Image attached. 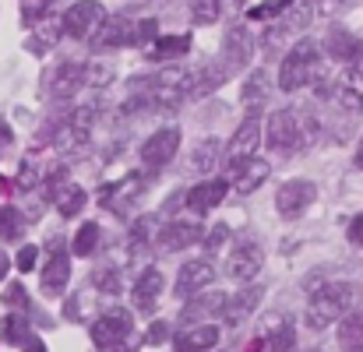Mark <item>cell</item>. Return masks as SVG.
Segmentation results:
<instances>
[{
  "label": "cell",
  "instance_id": "obj_1",
  "mask_svg": "<svg viewBox=\"0 0 363 352\" xmlns=\"http://www.w3.org/2000/svg\"><path fill=\"white\" fill-rule=\"evenodd\" d=\"M318 137V120L296 106H282L268 117V148L272 152H296Z\"/></svg>",
  "mask_w": 363,
  "mask_h": 352
},
{
  "label": "cell",
  "instance_id": "obj_2",
  "mask_svg": "<svg viewBox=\"0 0 363 352\" xmlns=\"http://www.w3.org/2000/svg\"><path fill=\"white\" fill-rule=\"evenodd\" d=\"M353 300H357V289L350 282H328V285H321L311 296V303H307V328H314V331L332 328V321H339V317L350 314Z\"/></svg>",
  "mask_w": 363,
  "mask_h": 352
},
{
  "label": "cell",
  "instance_id": "obj_3",
  "mask_svg": "<svg viewBox=\"0 0 363 352\" xmlns=\"http://www.w3.org/2000/svg\"><path fill=\"white\" fill-rule=\"evenodd\" d=\"M321 67V50L314 39H300L279 64V89L282 92H300L303 85H311L318 78Z\"/></svg>",
  "mask_w": 363,
  "mask_h": 352
},
{
  "label": "cell",
  "instance_id": "obj_4",
  "mask_svg": "<svg viewBox=\"0 0 363 352\" xmlns=\"http://www.w3.org/2000/svg\"><path fill=\"white\" fill-rule=\"evenodd\" d=\"M134 339V314L123 307H110L96 324H92V342L106 352H117Z\"/></svg>",
  "mask_w": 363,
  "mask_h": 352
},
{
  "label": "cell",
  "instance_id": "obj_5",
  "mask_svg": "<svg viewBox=\"0 0 363 352\" xmlns=\"http://www.w3.org/2000/svg\"><path fill=\"white\" fill-rule=\"evenodd\" d=\"M103 18H106V7L99 4V0H78V4H71L67 11H64V18H60V32L67 35V39H92L96 35V28L103 25Z\"/></svg>",
  "mask_w": 363,
  "mask_h": 352
},
{
  "label": "cell",
  "instance_id": "obj_6",
  "mask_svg": "<svg viewBox=\"0 0 363 352\" xmlns=\"http://www.w3.org/2000/svg\"><path fill=\"white\" fill-rule=\"evenodd\" d=\"M177 152H180V130L177 127H162L152 137H145V144H141L138 155H141V166L145 169L159 173V169H166L177 159Z\"/></svg>",
  "mask_w": 363,
  "mask_h": 352
},
{
  "label": "cell",
  "instance_id": "obj_7",
  "mask_svg": "<svg viewBox=\"0 0 363 352\" xmlns=\"http://www.w3.org/2000/svg\"><path fill=\"white\" fill-rule=\"evenodd\" d=\"M92 117H96V110H92V106H85V110L71 113V117L53 130V148H57L60 155L82 152V148L89 144V134H92Z\"/></svg>",
  "mask_w": 363,
  "mask_h": 352
},
{
  "label": "cell",
  "instance_id": "obj_8",
  "mask_svg": "<svg viewBox=\"0 0 363 352\" xmlns=\"http://www.w3.org/2000/svg\"><path fill=\"white\" fill-rule=\"evenodd\" d=\"M261 264H264V250H261V243H257L254 236H240L237 246L230 250L226 275H230L233 282H250V278H257Z\"/></svg>",
  "mask_w": 363,
  "mask_h": 352
},
{
  "label": "cell",
  "instance_id": "obj_9",
  "mask_svg": "<svg viewBox=\"0 0 363 352\" xmlns=\"http://www.w3.org/2000/svg\"><path fill=\"white\" fill-rule=\"evenodd\" d=\"M250 57H254V35H250V28H247L243 21L230 25L226 35H223V53H219V60L237 74V71H243V67L250 64Z\"/></svg>",
  "mask_w": 363,
  "mask_h": 352
},
{
  "label": "cell",
  "instance_id": "obj_10",
  "mask_svg": "<svg viewBox=\"0 0 363 352\" xmlns=\"http://www.w3.org/2000/svg\"><path fill=\"white\" fill-rule=\"evenodd\" d=\"M314 198H318V187L311 180H286L275 194V208L282 219H296L314 205Z\"/></svg>",
  "mask_w": 363,
  "mask_h": 352
},
{
  "label": "cell",
  "instance_id": "obj_11",
  "mask_svg": "<svg viewBox=\"0 0 363 352\" xmlns=\"http://www.w3.org/2000/svg\"><path fill=\"white\" fill-rule=\"evenodd\" d=\"M230 74H233V71H230L223 60H208V64H201L198 71L187 74V81H184V96H187V99H205V96H212L216 89H223Z\"/></svg>",
  "mask_w": 363,
  "mask_h": 352
},
{
  "label": "cell",
  "instance_id": "obj_12",
  "mask_svg": "<svg viewBox=\"0 0 363 352\" xmlns=\"http://www.w3.org/2000/svg\"><path fill=\"white\" fill-rule=\"evenodd\" d=\"M130 35H134V21L127 14H106L103 25L92 35V50L96 53H110V50L130 46Z\"/></svg>",
  "mask_w": 363,
  "mask_h": 352
},
{
  "label": "cell",
  "instance_id": "obj_13",
  "mask_svg": "<svg viewBox=\"0 0 363 352\" xmlns=\"http://www.w3.org/2000/svg\"><path fill=\"white\" fill-rule=\"evenodd\" d=\"M257 141H261V117H257V110H250L247 120L237 127V134H233L230 148H226V166H230V169H237L243 159H250V155H254V148H257Z\"/></svg>",
  "mask_w": 363,
  "mask_h": 352
},
{
  "label": "cell",
  "instance_id": "obj_14",
  "mask_svg": "<svg viewBox=\"0 0 363 352\" xmlns=\"http://www.w3.org/2000/svg\"><path fill=\"white\" fill-rule=\"evenodd\" d=\"M50 85H46V92H50V99H57V103H67V99H74L78 92H82V85H85V64H74V60H64L50 78H46Z\"/></svg>",
  "mask_w": 363,
  "mask_h": 352
},
{
  "label": "cell",
  "instance_id": "obj_15",
  "mask_svg": "<svg viewBox=\"0 0 363 352\" xmlns=\"http://www.w3.org/2000/svg\"><path fill=\"white\" fill-rule=\"evenodd\" d=\"M67 278H71V257H67L64 243L53 239L50 243V261L43 268V293L46 296H60L67 289Z\"/></svg>",
  "mask_w": 363,
  "mask_h": 352
},
{
  "label": "cell",
  "instance_id": "obj_16",
  "mask_svg": "<svg viewBox=\"0 0 363 352\" xmlns=\"http://www.w3.org/2000/svg\"><path fill=\"white\" fill-rule=\"evenodd\" d=\"M325 53H328L332 60H339V64H353V60L363 53V42L350 32V28L332 25L328 35H325Z\"/></svg>",
  "mask_w": 363,
  "mask_h": 352
},
{
  "label": "cell",
  "instance_id": "obj_17",
  "mask_svg": "<svg viewBox=\"0 0 363 352\" xmlns=\"http://www.w3.org/2000/svg\"><path fill=\"white\" fill-rule=\"evenodd\" d=\"M169 339H173L177 352H208L219 346V328L216 324H201V328L187 324L180 335H169Z\"/></svg>",
  "mask_w": 363,
  "mask_h": 352
},
{
  "label": "cell",
  "instance_id": "obj_18",
  "mask_svg": "<svg viewBox=\"0 0 363 352\" xmlns=\"http://www.w3.org/2000/svg\"><path fill=\"white\" fill-rule=\"evenodd\" d=\"M223 198H226V180H205V183L191 187V194L184 201H187V208L194 215H208L212 208L223 205Z\"/></svg>",
  "mask_w": 363,
  "mask_h": 352
},
{
  "label": "cell",
  "instance_id": "obj_19",
  "mask_svg": "<svg viewBox=\"0 0 363 352\" xmlns=\"http://www.w3.org/2000/svg\"><path fill=\"white\" fill-rule=\"evenodd\" d=\"M212 278H216V268L208 261H187L177 275V296H194L205 285H212Z\"/></svg>",
  "mask_w": 363,
  "mask_h": 352
},
{
  "label": "cell",
  "instance_id": "obj_20",
  "mask_svg": "<svg viewBox=\"0 0 363 352\" xmlns=\"http://www.w3.org/2000/svg\"><path fill=\"white\" fill-rule=\"evenodd\" d=\"M198 239H201V226H198V222H169V226H162V229L155 233V243H159L162 250H169V254L187 250V246L198 243Z\"/></svg>",
  "mask_w": 363,
  "mask_h": 352
},
{
  "label": "cell",
  "instance_id": "obj_21",
  "mask_svg": "<svg viewBox=\"0 0 363 352\" xmlns=\"http://www.w3.org/2000/svg\"><path fill=\"white\" fill-rule=\"evenodd\" d=\"M159 293H162V271H159V268H145V271L134 278V310H138V314H152Z\"/></svg>",
  "mask_w": 363,
  "mask_h": 352
},
{
  "label": "cell",
  "instance_id": "obj_22",
  "mask_svg": "<svg viewBox=\"0 0 363 352\" xmlns=\"http://www.w3.org/2000/svg\"><path fill=\"white\" fill-rule=\"evenodd\" d=\"M223 310H226V296L223 293H205V296H191V303L180 310V321L187 328L201 317H223Z\"/></svg>",
  "mask_w": 363,
  "mask_h": 352
},
{
  "label": "cell",
  "instance_id": "obj_23",
  "mask_svg": "<svg viewBox=\"0 0 363 352\" xmlns=\"http://www.w3.org/2000/svg\"><path fill=\"white\" fill-rule=\"evenodd\" d=\"M141 183H145L141 176H123L121 183H106L99 191V205L110 208V212H117V215H123V201H134L138 191H141Z\"/></svg>",
  "mask_w": 363,
  "mask_h": 352
},
{
  "label": "cell",
  "instance_id": "obj_24",
  "mask_svg": "<svg viewBox=\"0 0 363 352\" xmlns=\"http://www.w3.org/2000/svg\"><path fill=\"white\" fill-rule=\"evenodd\" d=\"M237 173V180H233V187H237V194H254L264 180H268V173H272V166L264 162V159H257V155H250V159H243L240 166L233 169Z\"/></svg>",
  "mask_w": 363,
  "mask_h": 352
},
{
  "label": "cell",
  "instance_id": "obj_25",
  "mask_svg": "<svg viewBox=\"0 0 363 352\" xmlns=\"http://www.w3.org/2000/svg\"><path fill=\"white\" fill-rule=\"evenodd\" d=\"M335 99H339L346 110L363 113V64L350 67V71L342 74V81H339V89H335Z\"/></svg>",
  "mask_w": 363,
  "mask_h": 352
},
{
  "label": "cell",
  "instance_id": "obj_26",
  "mask_svg": "<svg viewBox=\"0 0 363 352\" xmlns=\"http://www.w3.org/2000/svg\"><path fill=\"white\" fill-rule=\"evenodd\" d=\"M46 198L53 201V208H57L64 219H74V215L85 208V201H89V194H85L78 183H71V180H67V183H60L57 191H50Z\"/></svg>",
  "mask_w": 363,
  "mask_h": 352
},
{
  "label": "cell",
  "instance_id": "obj_27",
  "mask_svg": "<svg viewBox=\"0 0 363 352\" xmlns=\"http://www.w3.org/2000/svg\"><path fill=\"white\" fill-rule=\"evenodd\" d=\"M261 296H264V289H261V285H250V289H243V293H237L233 300L226 296V303H230V307L223 310V317H226L230 324H240L247 314H254V307L261 303Z\"/></svg>",
  "mask_w": 363,
  "mask_h": 352
},
{
  "label": "cell",
  "instance_id": "obj_28",
  "mask_svg": "<svg viewBox=\"0 0 363 352\" xmlns=\"http://www.w3.org/2000/svg\"><path fill=\"white\" fill-rule=\"evenodd\" d=\"M219 155H223V141L219 137H201L191 148V169L194 173H208V169L219 166Z\"/></svg>",
  "mask_w": 363,
  "mask_h": 352
},
{
  "label": "cell",
  "instance_id": "obj_29",
  "mask_svg": "<svg viewBox=\"0 0 363 352\" xmlns=\"http://www.w3.org/2000/svg\"><path fill=\"white\" fill-rule=\"evenodd\" d=\"M184 53H191V35H159L152 42V60H180Z\"/></svg>",
  "mask_w": 363,
  "mask_h": 352
},
{
  "label": "cell",
  "instance_id": "obj_30",
  "mask_svg": "<svg viewBox=\"0 0 363 352\" xmlns=\"http://www.w3.org/2000/svg\"><path fill=\"white\" fill-rule=\"evenodd\" d=\"M35 32L28 35V53H46V50H53L57 46V39L64 35L60 32V21H39V25H32Z\"/></svg>",
  "mask_w": 363,
  "mask_h": 352
},
{
  "label": "cell",
  "instance_id": "obj_31",
  "mask_svg": "<svg viewBox=\"0 0 363 352\" xmlns=\"http://www.w3.org/2000/svg\"><path fill=\"white\" fill-rule=\"evenodd\" d=\"M339 349L342 352H363V310L350 314L339 328Z\"/></svg>",
  "mask_w": 363,
  "mask_h": 352
},
{
  "label": "cell",
  "instance_id": "obj_32",
  "mask_svg": "<svg viewBox=\"0 0 363 352\" xmlns=\"http://www.w3.org/2000/svg\"><path fill=\"white\" fill-rule=\"evenodd\" d=\"M99 236H103L99 222H82V229H78L74 239H71V254H78V257H92L96 246H99Z\"/></svg>",
  "mask_w": 363,
  "mask_h": 352
},
{
  "label": "cell",
  "instance_id": "obj_33",
  "mask_svg": "<svg viewBox=\"0 0 363 352\" xmlns=\"http://www.w3.org/2000/svg\"><path fill=\"white\" fill-rule=\"evenodd\" d=\"M268 74L264 71H250V78L243 81V103H247V110H257L264 99H268Z\"/></svg>",
  "mask_w": 363,
  "mask_h": 352
},
{
  "label": "cell",
  "instance_id": "obj_34",
  "mask_svg": "<svg viewBox=\"0 0 363 352\" xmlns=\"http://www.w3.org/2000/svg\"><path fill=\"white\" fill-rule=\"evenodd\" d=\"M0 335H4V342H11V346H25V339L32 335V331H28V321H25V310L7 314V317L0 321Z\"/></svg>",
  "mask_w": 363,
  "mask_h": 352
},
{
  "label": "cell",
  "instance_id": "obj_35",
  "mask_svg": "<svg viewBox=\"0 0 363 352\" xmlns=\"http://www.w3.org/2000/svg\"><path fill=\"white\" fill-rule=\"evenodd\" d=\"M85 85H92V89H110V85H113V64H106V60L85 64Z\"/></svg>",
  "mask_w": 363,
  "mask_h": 352
},
{
  "label": "cell",
  "instance_id": "obj_36",
  "mask_svg": "<svg viewBox=\"0 0 363 352\" xmlns=\"http://www.w3.org/2000/svg\"><path fill=\"white\" fill-rule=\"evenodd\" d=\"M219 14H223V0H191L194 25H216Z\"/></svg>",
  "mask_w": 363,
  "mask_h": 352
},
{
  "label": "cell",
  "instance_id": "obj_37",
  "mask_svg": "<svg viewBox=\"0 0 363 352\" xmlns=\"http://www.w3.org/2000/svg\"><path fill=\"white\" fill-rule=\"evenodd\" d=\"M25 215L18 208H0V239H21Z\"/></svg>",
  "mask_w": 363,
  "mask_h": 352
},
{
  "label": "cell",
  "instance_id": "obj_38",
  "mask_svg": "<svg viewBox=\"0 0 363 352\" xmlns=\"http://www.w3.org/2000/svg\"><path fill=\"white\" fill-rule=\"evenodd\" d=\"M57 0H21V21L32 28V25H39L43 21V14H50V7H53Z\"/></svg>",
  "mask_w": 363,
  "mask_h": 352
},
{
  "label": "cell",
  "instance_id": "obj_39",
  "mask_svg": "<svg viewBox=\"0 0 363 352\" xmlns=\"http://www.w3.org/2000/svg\"><path fill=\"white\" fill-rule=\"evenodd\" d=\"M152 233H155V219H152V215L138 219V222H134V229H130V254H141V246L148 243V236Z\"/></svg>",
  "mask_w": 363,
  "mask_h": 352
},
{
  "label": "cell",
  "instance_id": "obj_40",
  "mask_svg": "<svg viewBox=\"0 0 363 352\" xmlns=\"http://www.w3.org/2000/svg\"><path fill=\"white\" fill-rule=\"evenodd\" d=\"M296 0H268V4H257V7H250L247 11V18L250 21H264V18H272V14H282V11H289Z\"/></svg>",
  "mask_w": 363,
  "mask_h": 352
},
{
  "label": "cell",
  "instance_id": "obj_41",
  "mask_svg": "<svg viewBox=\"0 0 363 352\" xmlns=\"http://www.w3.org/2000/svg\"><path fill=\"white\" fill-rule=\"evenodd\" d=\"M159 39V21L155 18H145V21H134V35H130V46H145Z\"/></svg>",
  "mask_w": 363,
  "mask_h": 352
},
{
  "label": "cell",
  "instance_id": "obj_42",
  "mask_svg": "<svg viewBox=\"0 0 363 352\" xmlns=\"http://www.w3.org/2000/svg\"><path fill=\"white\" fill-rule=\"evenodd\" d=\"M96 289H103V293H121V275H117V268L113 264H106V268H96Z\"/></svg>",
  "mask_w": 363,
  "mask_h": 352
},
{
  "label": "cell",
  "instance_id": "obj_43",
  "mask_svg": "<svg viewBox=\"0 0 363 352\" xmlns=\"http://www.w3.org/2000/svg\"><path fill=\"white\" fill-rule=\"evenodd\" d=\"M293 346H296V331H293L289 324H282V331H279L275 339L264 335V352H289Z\"/></svg>",
  "mask_w": 363,
  "mask_h": 352
},
{
  "label": "cell",
  "instance_id": "obj_44",
  "mask_svg": "<svg viewBox=\"0 0 363 352\" xmlns=\"http://www.w3.org/2000/svg\"><path fill=\"white\" fill-rule=\"evenodd\" d=\"M39 176H43L39 162H35V159H25L21 169H18V187H21V191H32V187L39 183Z\"/></svg>",
  "mask_w": 363,
  "mask_h": 352
},
{
  "label": "cell",
  "instance_id": "obj_45",
  "mask_svg": "<svg viewBox=\"0 0 363 352\" xmlns=\"http://www.w3.org/2000/svg\"><path fill=\"white\" fill-rule=\"evenodd\" d=\"M4 307H11V310H28V293H25L21 282H11V285H7V293H4Z\"/></svg>",
  "mask_w": 363,
  "mask_h": 352
},
{
  "label": "cell",
  "instance_id": "obj_46",
  "mask_svg": "<svg viewBox=\"0 0 363 352\" xmlns=\"http://www.w3.org/2000/svg\"><path fill=\"white\" fill-rule=\"evenodd\" d=\"M169 339V324L166 321H152L148 324V335H145V346H162Z\"/></svg>",
  "mask_w": 363,
  "mask_h": 352
},
{
  "label": "cell",
  "instance_id": "obj_47",
  "mask_svg": "<svg viewBox=\"0 0 363 352\" xmlns=\"http://www.w3.org/2000/svg\"><path fill=\"white\" fill-rule=\"evenodd\" d=\"M226 239H230V226H223V222H219V226H216L212 233L205 236V250H208V254H216V250H219V246H223Z\"/></svg>",
  "mask_w": 363,
  "mask_h": 352
},
{
  "label": "cell",
  "instance_id": "obj_48",
  "mask_svg": "<svg viewBox=\"0 0 363 352\" xmlns=\"http://www.w3.org/2000/svg\"><path fill=\"white\" fill-rule=\"evenodd\" d=\"M35 254H39L35 246H21V250H18V261H14L18 271H32V268H35Z\"/></svg>",
  "mask_w": 363,
  "mask_h": 352
},
{
  "label": "cell",
  "instance_id": "obj_49",
  "mask_svg": "<svg viewBox=\"0 0 363 352\" xmlns=\"http://www.w3.org/2000/svg\"><path fill=\"white\" fill-rule=\"evenodd\" d=\"M11 148H14V134H11V127H7V123H0V159H7V155H11Z\"/></svg>",
  "mask_w": 363,
  "mask_h": 352
},
{
  "label": "cell",
  "instance_id": "obj_50",
  "mask_svg": "<svg viewBox=\"0 0 363 352\" xmlns=\"http://www.w3.org/2000/svg\"><path fill=\"white\" fill-rule=\"evenodd\" d=\"M350 243H353V246H363V215H357V219H353V222H350Z\"/></svg>",
  "mask_w": 363,
  "mask_h": 352
},
{
  "label": "cell",
  "instance_id": "obj_51",
  "mask_svg": "<svg viewBox=\"0 0 363 352\" xmlns=\"http://www.w3.org/2000/svg\"><path fill=\"white\" fill-rule=\"evenodd\" d=\"M64 317H67V321H78V317H82V307H78V296H71V300H67V310H64Z\"/></svg>",
  "mask_w": 363,
  "mask_h": 352
},
{
  "label": "cell",
  "instance_id": "obj_52",
  "mask_svg": "<svg viewBox=\"0 0 363 352\" xmlns=\"http://www.w3.org/2000/svg\"><path fill=\"white\" fill-rule=\"evenodd\" d=\"M25 352H46V346H43V339L28 335V339H25Z\"/></svg>",
  "mask_w": 363,
  "mask_h": 352
},
{
  "label": "cell",
  "instance_id": "obj_53",
  "mask_svg": "<svg viewBox=\"0 0 363 352\" xmlns=\"http://www.w3.org/2000/svg\"><path fill=\"white\" fill-rule=\"evenodd\" d=\"M243 352H264V335H254V339H250V346H247Z\"/></svg>",
  "mask_w": 363,
  "mask_h": 352
},
{
  "label": "cell",
  "instance_id": "obj_54",
  "mask_svg": "<svg viewBox=\"0 0 363 352\" xmlns=\"http://www.w3.org/2000/svg\"><path fill=\"white\" fill-rule=\"evenodd\" d=\"M7 268H11V261H7V254H0V282L7 278Z\"/></svg>",
  "mask_w": 363,
  "mask_h": 352
},
{
  "label": "cell",
  "instance_id": "obj_55",
  "mask_svg": "<svg viewBox=\"0 0 363 352\" xmlns=\"http://www.w3.org/2000/svg\"><path fill=\"white\" fill-rule=\"evenodd\" d=\"M357 166L363 169V137H360V148H357Z\"/></svg>",
  "mask_w": 363,
  "mask_h": 352
},
{
  "label": "cell",
  "instance_id": "obj_56",
  "mask_svg": "<svg viewBox=\"0 0 363 352\" xmlns=\"http://www.w3.org/2000/svg\"><path fill=\"white\" fill-rule=\"evenodd\" d=\"M7 187H11V183H7V176H0V198L7 194Z\"/></svg>",
  "mask_w": 363,
  "mask_h": 352
},
{
  "label": "cell",
  "instance_id": "obj_57",
  "mask_svg": "<svg viewBox=\"0 0 363 352\" xmlns=\"http://www.w3.org/2000/svg\"><path fill=\"white\" fill-rule=\"evenodd\" d=\"M230 4H233V7H243V4H247V0H230Z\"/></svg>",
  "mask_w": 363,
  "mask_h": 352
},
{
  "label": "cell",
  "instance_id": "obj_58",
  "mask_svg": "<svg viewBox=\"0 0 363 352\" xmlns=\"http://www.w3.org/2000/svg\"><path fill=\"white\" fill-rule=\"evenodd\" d=\"M300 4H318V0H300Z\"/></svg>",
  "mask_w": 363,
  "mask_h": 352
}]
</instances>
